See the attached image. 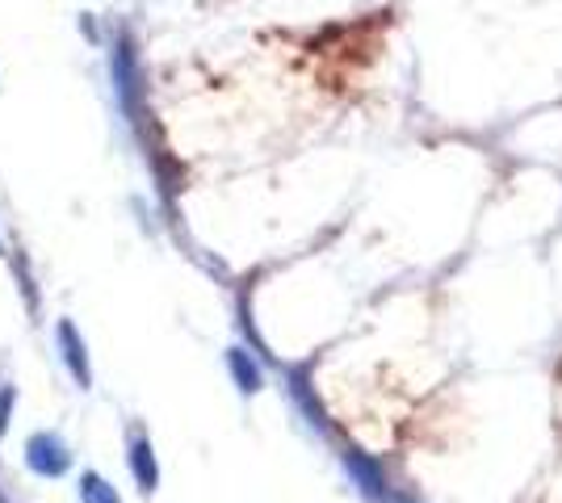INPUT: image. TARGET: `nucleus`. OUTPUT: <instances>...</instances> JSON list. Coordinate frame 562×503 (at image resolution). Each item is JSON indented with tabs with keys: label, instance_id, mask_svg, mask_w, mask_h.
<instances>
[{
	"label": "nucleus",
	"instance_id": "1",
	"mask_svg": "<svg viewBox=\"0 0 562 503\" xmlns=\"http://www.w3.org/2000/svg\"><path fill=\"white\" fill-rule=\"evenodd\" d=\"M25 466H30L34 475H43V479H64L71 470V454L55 432H34V436L25 441Z\"/></svg>",
	"mask_w": 562,
	"mask_h": 503
},
{
	"label": "nucleus",
	"instance_id": "2",
	"mask_svg": "<svg viewBox=\"0 0 562 503\" xmlns=\"http://www.w3.org/2000/svg\"><path fill=\"white\" fill-rule=\"evenodd\" d=\"M55 340H59V357H64V365H68V374L76 378L80 386L93 382V365H89V348H85V340H80V332H76V323H59L55 328Z\"/></svg>",
	"mask_w": 562,
	"mask_h": 503
},
{
	"label": "nucleus",
	"instance_id": "3",
	"mask_svg": "<svg viewBox=\"0 0 562 503\" xmlns=\"http://www.w3.org/2000/svg\"><path fill=\"white\" fill-rule=\"evenodd\" d=\"M131 475L139 482L143 491H156V482H160V466H156V454H151V445H147V436H135L131 441Z\"/></svg>",
	"mask_w": 562,
	"mask_h": 503
},
{
	"label": "nucleus",
	"instance_id": "4",
	"mask_svg": "<svg viewBox=\"0 0 562 503\" xmlns=\"http://www.w3.org/2000/svg\"><path fill=\"white\" fill-rule=\"evenodd\" d=\"M80 500L85 503H122L117 500V491L101 479V475H85V479H80Z\"/></svg>",
	"mask_w": 562,
	"mask_h": 503
},
{
	"label": "nucleus",
	"instance_id": "5",
	"mask_svg": "<svg viewBox=\"0 0 562 503\" xmlns=\"http://www.w3.org/2000/svg\"><path fill=\"white\" fill-rule=\"evenodd\" d=\"M232 374L239 378V386H244V390H257V386H260L257 365L248 361V353H239V348H232Z\"/></svg>",
	"mask_w": 562,
	"mask_h": 503
},
{
	"label": "nucleus",
	"instance_id": "6",
	"mask_svg": "<svg viewBox=\"0 0 562 503\" xmlns=\"http://www.w3.org/2000/svg\"><path fill=\"white\" fill-rule=\"evenodd\" d=\"M13 403H18V390L4 386V390H0V436L9 432V424H13Z\"/></svg>",
	"mask_w": 562,
	"mask_h": 503
},
{
	"label": "nucleus",
	"instance_id": "7",
	"mask_svg": "<svg viewBox=\"0 0 562 503\" xmlns=\"http://www.w3.org/2000/svg\"><path fill=\"white\" fill-rule=\"evenodd\" d=\"M0 252H4V248H0Z\"/></svg>",
	"mask_w": 562,
	"mask_h": 503
}]
</instances>
